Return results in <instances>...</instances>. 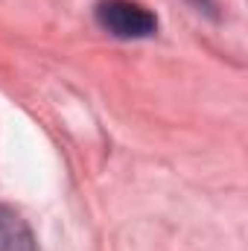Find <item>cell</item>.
<instances>
[{
    "instance_id": "cell-1",
    "label": "cell",
    "mask_w": 248,
    "mask_h": 251,
    "mask_svg": "<svg viewBox=\"0 0 248 251\" xmlns=\"http://www.w3.org/2000/svg\"><path fill=\"white\" fill-rule=\"evenodd\" d=\"M94 15L105 32H111L114 38H125V41L149 38L158 29V18L134 0H99Z\"/></svg>"
},
{
    "instance_id": "cell-2",
    "label": "cell",
    "mask_w": 248,
    "mask_h": 251,
    "mask_svg": "<svg viewBox=\"0 0 248 251\" xmlns=\"http://www.w3.org/2000/svg\"><path fill=\"white\" fill-rule=\"evenodd\" d=\"M0 251H38L26 219L6 204H0Z\"/></svg>"
},
{
    "instance_id": "cell-3",
    "label": "cell",
    "mask_w": 248,
    "mask_h": 251,
    "mask_svg": "<svg viewBox=\"0 0 248 251\" xmlns=\"http://www.w3.org/2000/svg\"><path fill=\"white\" fill-rule=\"evenodd\" d=\"M198 6V12H213V0H193Z\"/></svg>"
}]
</instances>
